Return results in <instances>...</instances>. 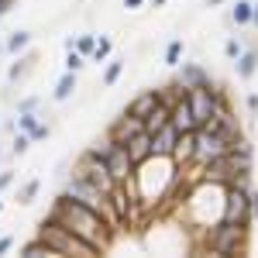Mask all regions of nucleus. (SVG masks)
<instances>
[{"instance_id":"43","label":"nucleus","mask_w":258,"mask_h":258,"mask_svg":"<svg viewBox=\"0 0 258 258\" xmlns=\"http://www.w3.org/2000/svg\"><path fill=\"white\" fill-rule=\"evenodd\" d=\"M0 214H4V193H0Z\"/></svg>"},{"instance_id":"15","label":"nucleus","mask_w":258,"mask_h":258,"mask_svg":"<svg viewBox=\"0 0 258 258\" xmlns=\"http://www.w3.org/2000/svg\"><path fill=\"white\" fill-rule=\"evenodd\" d=\"M176 141H179V131L172 127V124L159 127V131L152 135V155H169V159H172V148H176Z\"/></svg>"},{"instance_id":"18","label":"nucleus","mask_w":258,"mask_h":258,"mask_svg":"<svg viewBox=\"0 0 258 258\" xmlns=\"http://www.w3.org/2000/svg\"><path fill=\"white\" fill-rule=\"evenodd\" d=\"M76 90H80V73H62V80L55 83V90H52V103H66V100H73Z\"/></svg>"},{"instance_id":"26","label":"nucleus","mask_w":258,"mask_h":258,"mask_svg":"<svg viewBox=\"0 0 258 258\" xmlns=\"http://www.w3.org/2000/svg\"><path fill=\"white\" fill-rule=\"evenodd\" d=\"M31 145H35V141H31L28 131H14V138H11V145H7V152H11L14 159H21V155H28V152H31Z\"/></svg>"},{"instance_id":"17","label":"nucleus","mask_w":258,"mask_h":258,"mask_svg":"<svg viewBox=\"0 0 258 258\" xmlns=\"http://www.w3.org/2000/svg\"><path fill=\"white\" fill-rule=\"evenodd\" d=\"M31 31L28 28H14V31H7V38H4V48H7V55L14 59V55H21L24 48H31Z\"/></svg>"},{"instance_id":"16","label":"nucleus","mask_w":258,"mask_h":258,"mask_svg":"<svg viewBox=\"0 0 258 258\" xmlns=\"http://www.w3.org/2000/svg\"><path fill=\"white\" fill-rule=\"evenodd\" d=\"M124 148H127L131 162H135V165H141V162L152 155V135H148V131H138L135 138H127V141H124Z\"/></svg>"},{"instance_id":"2","label":"nucleus","mask_w":258,"mask_h":258,"mask_svg":"<svg viewBox=\"0 0 258 258\" xmlns=\"http://www.w3.org/2000/svg\"><path fill=\"white\" fill-rule=\"evenodd\" d=\"M35 238H41L48 248H52V251H55V255H76V258L100 255L90 241H83L80 234H73L69 227H62L59 220H52V217H41L38 231H35Z\"/></svg>"},{"instance_id":"14","label":"nucleus","mask_w":258,"mask_h":258,"mask_svg":"<svg viewBox=\"0 0 258 258\" xmlns=\"http://www.w3.org/2000/svg\"><path fill=\"white\" fill-rule=\"evenodd\" d=\"M231 66H234V76H238L241 83H248V80H251V76L258 73V45L244 48V52H241V55L231 62Z\"/></svg>"},{"instance_id":"28","label":"nucleus","mask_w":258,"mask_h":258,"mask_svg":"<svg viewBox=\"0 0 258 258\" xmlns=\"http://www.w3.org/2000/svg\"><path fill=\"white\" fill-rule=\"evenodd\" d=\"M90 66V59L83 55V52H76V48H66V62H62V69L66 73H83Z\"/></svg>"},{"instance_id":"30","label":"nucleus","mask_w":258,"mask_h":258,"mask_svg":"<svg viewBox=\"0 0 258 258\" xmlns=\"http://www.w3.org/2000/svg\"><path fill=\"white\" fill-rule=\"evenodd\" d=\"M244 52V41L238 38V35H227V41H224V55H227V62H234Z\"/></svg>"},{"instance_id":"1","label":"nucleus","mask_w":258,"mask_h":258,"mask_svg":"<svg viewBox=\"0 0 258 258\" xmlns=\"http://www.w3.org/2000/svg\"><path fill=\"white\" fill-rule=\"evenodd\" d=\"M45 217L59 220L62 227H69L73 234H80L83 241H90L97 251H103L107 244H110V231H114V224L110 220H103L100 214H93L90 207H83L76 200H69L66 193L52 200V207H48V214Z\"/></svg>"},{"instance_id":"34","label":"nucleus","mask_w":258,"mask_h":258,"mask_svg":"<svg viewBox=\"0 0 258 258\" xmlns=\"http://www.w3.org/2000/svg\"><path fill=\"white\" fill-rule=\"evenodd\" d=\"M244 107H248V114H251V117H258V93H248Z\"/></svg>"},{"instance_id":"27","label":"nucleus","mask_w":258,"mask_h":258,"mask_svg":"<svg viewBox=\"0 0 258 258\" xmlns=\"http://www.w3.org/2000/svg\"><path fill=\"white\" fill-rule=\"evenodd\" d=\"M110 52H114V41L107 38V35H97V45H93V52H90V62L103 66V62L110 59Z\"/></svg>"},{"instance_id":"20","label":"nucleus","mask_w":258,"mask_h":258,"mask_svg":"<svg viewBox=\"0 0 258 258\" xmlns=\"http://www.w3.org/2000/svg\"><path fill=\"white\" fill-rule=\"evenodd\" d=\"M227 24L251 28V0H234L231 4V14H227Z\"/></svg>"},{"instance_id":"13","label":"nucleus","mask_w":258,"mask_h":258,"mask_svg":"<svg viewBox=\"0 0 258 258\" xmlns=\"http://www.w3.org/2000/svg\"><path fill=\"white\" fill-rule=\"evenodd\" d=\"M162 103V97H159V90H141L138 97L131 100V103H127V107H124V110H127V114H135V117H148V114H152V110H155V107H159Z\"/></svg>"},{"instance_id":"37","label":"nucleus","mask_w":258,"mask_h":258,"mask_svg":"<svg viewBox=\"0 0 258 258\" xmlns=\"http://www.w3.org/2000/svg\"><path fill=\"white\" fill-rule=\"evenodd\" d=\"M145 4H148V0H124V7H127V11H141Z\"/></svg>"},{"instance_id":"35","label":"nucleus","mask_w":258,"mask_h":258,"mask_svg":"<svg viewBox=\"0 0 258 258\" xmlns=\"http://www.w3.org/2000/svg\"><path fill=\"white\" fill-rule=\"evenodd\" d=\"M11 182H14V172H11V169H0V193H4Z\"/></svg>"},{"instance_id":"19","label":"nucleus","mask_w":258,"mask_h":258,"mask_svg":"<svg viewBox=\"0 0 258 258\" xmlns=\"http://www.w3.org/2000/svg\"><path fill=\"white\" fill-rule=\"evenodd\" d=\"M124 69H127V59L124 55H114V59L103 62V76H100V83L110 90V86H117V80L124 76Z\"/></svg>"},{"instance_id":"7","label":"nucleus","mask_w":258,"mask_h":258,"mask_svg":"<svg viewBox=\"0 0 258 258\" xmlns=\"http://www.w3.org/2000/svg\"><path fill=\"white\" fill-rule=\"evenodd\" d=\"M90 148H93L100 159H103V165L110 169V176L117 179L120 186L135 176V162H131V155H127V148H124L120 141H114L110 135H103V141H93Z\"/></svg>"},{"instance_id":"3","label":"nucleus","mask_w":258,"mask_h":258,"mask_svg":"<svg viewBox=\"0 0 258 258\" xmlns=\"http://www.w3.org/2000/svg\"><path fill=\"white\" fill-rule=\"evenodd\" d=\"M62 193L69 200H76V203H83V207H90L93 214H100L103 220H110L114 224V231L120 227V217H117V210H114V200L107 197V193H100V189H93L86 179H80V176H69L62 179Z\"/></svg>"},{"instance_id":"32","label":"nucleus","mask_w":258,"mask_h":258,"mask_svg":"<svg viewBox=\"0 0 258 258\" xmlns=\"http://www.w3.org/2000/svg\"><path fill=\"white\" fill-rule=\"evenodd\" d=\"M248 217H251V224L258 220V189H248Z\"/></svg>"},{"instance_id":"38","label":"nucleus","mask_w":258,"mask_h":258,"mask_svg":"<svg viewBox=\"0 0 258 258\" xmlns=\"http://www.w3.org/2000/svg\"><path fill=\"white\" fill-rule=\"evenodd\" d=\"M251 28H258V0H251Z\"/></svg>"},{"instance_id":"31","label":"nucleus","mask_w":258,"mask_h":258,"mask_svg":"<svg viewBox=\"0 0 258 258\" xmlns=\"http://www.w3.org/2000/svg\"><path fill=\"white\" fill-rule=\"evenodd\" d=\"M24 110H41V97L38 93H31V97H21L14 103V114H24Z\"/></svg>"},{"instance_id":"36","label":"nucleus","mask_w":258,"mask_h":258,"mask_svg":"<svg viewBox=\"0 0 258 258\" xmlns=\"http://www.w3.org/2000/svg\"><path fill=\"white\" fill-rule=\"evenodd\" d=\"M11 248H14V234H4V238H0V255H7Z\"/></svg>"},{"instance_id":"25","label":"nucleus","mask_w":258,"mask_h":258,"mask_svg":"<svg viewBox=\"0 0 258 258\" xmlns=\"http://www.w3.org/2000/svg\"><path fill=\"white\" fill-rule=\"evenodd\" d=\"M182 55H186V41H182V38H172L169 45H165V55H162V62H165L169 69H176L179 62H182Z\"/></svg>"},{"instance_id":"23","label":"nucleus","mask_w":258,"mask_h":258,"mask_svg":"<svg viewBox=\"0 0 258 258\" xmlns=\"http://www.w3.org/2000/svg\"><path fill=\"white\" fill-rule=\"evenodd\" d=\"M38 193H41V179L35 176V179H28L24 186L18 189V197H14V203H21V207H31L35 200H38Z\"/></svg>"},{"instance_id":"42","label":"nucleus","mask_w":258,"mask_h":258,"mask_svg":"<svg viewBox=\"0 0 258 258\" xmlns=\"http://www.w3.org/2000/svg\"><path fill=\"white\" fill-rule=\"evenodd\" d=\"M4 155H7V148H4V141H0V162H4Z\"/></svg>"},{"instance_id":"39","label":"nucleus","mask_w":258,"mask_h":258,"mask_svg":"<svg viewBox=\"0 0 258 258\" xmlns=\"http://www.w3.org/2000/svg\"><path fill=\"white\" fill-rule=\"evenodd\" d=\"M165 4H169V0H148V7H155V11H159V7H165Z\"/></svg>"},{"instance_id":"5","label":"nucleus","mask_w":258,"mask_h":258,"mask_svg":"<svg viewBox=\"0 0 258 258\" xmlns=\"http://www.w3.org/2000/svg\"><path fill=\"white\" fill-rule=\"evenodd\" d=\"M73 176H80V179H86L93 189H100V193H107V197H114L120 189V182L114 176H110V169L103 165V159H100L93 148H86L80 159L73 162Z\"/></svg>"},{"instance_id":"10","label":"nucleus","mask_w":258,"mask_h":258,"mask_svg":"<svg viewBox=\"0 0 258 258\" xmlns=\"http://www.w3.org/2000/svg\"><path fill=\"white\" fill-rule=\"evenodd\" d=\"M176 69H179V73H176V83L182 86V90H193V86H203V83H214L203 62H179Z\"/></svg>"},{"instance_id":"41","label":"nucleus","mask_w":258,"mask_h":258,"mask_svg":"<svg viewBox=\"0 0 258 258\" xmlns=\"http://www.w3.org/2000/svg\"><path fill=\"white\" fill-rule=\"evenodd\" d=\"M0 59H7V48H4V41H0Z\"/></svg>"},{"instance_id":"33","label":"nucleus","mask_w":258,"mask_h":258,"mask_svg":"<svg viewBox=\"0 0 258 258\" xmlns=\"http://www.w3.org/2000/svg\"><path fill=\"white\" fill-rule=\"evenodd\" d=\"M48 135H52V124H45V120H41L38 127L31 131V141H45V138H48Z\"/></svg>"},{"instance_id":"9","label":"nucleus","mask_w":258,"mask_h":258,"mask_svg":"<svg viewBox=\"0 0 258 258\" xmlns=\"http://www.w3.org/2000/svg\"><path fill=\"white\" fill-rule=\"evenodd\" d=\"M38 52L35 48H24L21 55H14V62L7 66V86H18V83H24L35 69H38Z\"/></svg>"},{"instance_id":"40","label":"nucleus","mask_w":258,"mask_h":258,"mask_svg":"<svg viewBox=\"0 0 258 258\" xmlns=\"http://www.w3.org/2000/svg\"><path fill=\"white\" fill-rule=\"evenodd\" d=\"M203 4H207V7H224L227 0H203Z\"/></svg>"},{"instance_id":"22","label":"nucleus","mask_w":258,"mask_h":258,"mask_svg":"<svg viewBox=\"0 0 258 258\" xmlns=\"http://www.w3.org/2000/svg\"><path fill=\"white\" fill-rule=\"evenodd\" d=\"M21 258H55V251L45 244L41 238H31L28 244H21V251H18Z\"/></svg>"},{"instance_id":"8","label":"nucleus","mask_w":258,"mask_h":258,"mask_svg":"<svg viewBox=\"0 0 258 258\" xmlns=\"http://www.w3.org/2000/svg\"><path fill=\"white\" fill-rule=\"evenodd\" d=\"M227 148H231V145L220 138L217 131H210V127H197V131H193V162H197V165H207V162L227 155Z\"/></svg>"},{"instance_id":"4","label":"nucleus","mask_w":258,"mask_h":258,"mask_svg":"<svg viewBox=\"0 0 258 258\" xmlns=\"http://www.w3.org/2000/svg\"><path fill=\"white\" fill-rule=\"evenodd\" d=\"M244 241H248V227L224 217H217V224H207L203 231V248L214 255H238L244 251Z\"/></svg>"},{"instance_id":"29","label":"nucleus","mask_w":258,"mask_h":258,"mask_svg":"<svg viewBox=\"0 0 258 258\" xmlns=\"http://www.w3.org/2000/svg\"><path fill=\"white\" fill-rule=\"evenodd\" d=\"M93 45H97V35H93V31H83V35H76V41H73V48H76V52H83L86 59H90Z\"/></svg>"},{"instance_id":"24","label":"nucleus","mask_w":258,"mask_h":258,"mask_svg":"<svg viewBox=\"0 0 258 258\" xmlns=\"http://www.w3.org/2000/svg\"><path fill=\"white\" fill-rule=\"evenodd\" d=\"M165 124H169V103H159V107L145 117V131H148V135H155L159 127H165Z\"/></svg>"},{"instance_id":"6","label":"nucleus","mask_w":258,"mask_h":258,"mask_svg":"<svg viewBox=\"0 0 258 258\" xmlns=\"http://www.w3.org/2000/svg\"><path fill=\"white\" fill-rule=\"evenodd\" d=\"M186 103H189V110H193L197 127H207L210 117L217 114L220 107H227V97H224V90H220L217 83H203V86L186 90Z\"/></svg>"},{"instance_id":"21","label":"nucleus","mask_w":258,"mask_h":258,"mask_svg":"<svg viewBox=\"0 0 258 258\" xmlns=\"http://www.w3.org/2000/svg\"><path fill=\"white\" fill-rule=\"evenodd\" d=\"M172 162H176V165L193 162V131H182V135H179L176 148H172Z\"/></svg>"},{"instance_id":"11","label":"nucleus","mask_w":258,"mask_h":258,"mask_svg":"<svg viewBox=\"0 0 258 258\" xmlns=\"http://www.w3.org/2000/svg\"><path fill=\"white\" fill-rule=\"evenodd\" d=\"M138 131H145V120H141V117H135V114H127V110H124L120 117H114V120H110V131H107V135H110L114 141H120V145H124L127 138H135Z\"/></svg>"},{"instance_id":"12","label":"nucleus","mask_w":258,"mask_h":258,"mask_svg":"<svg viewBox=\"0 0 258 258\" xmlns=\"http://www.w3.org/2000/svg\"><path fill=\"white\" fill-rule=\"evenodd\" d=\"M169 124L176 127L179 135H182V131H197V120H193V110H189L186 97H179L176 103L169 107Z\"/></svg>"}]
</instances>
